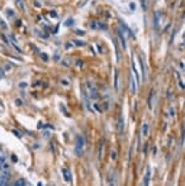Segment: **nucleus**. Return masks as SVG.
Instances as JSON below:
<instances>
[{
  "label": "nucleus",
  "instance_id": "obj_1",
  "mask_svg": "<svg viewBox=\"0 0 185 186\" xmlns=\"http://www.w3.org/2000/svg\"><path fill=\"white\" fill-rule=\"evenodd\" d=\"M84 149V138L81 136H79L76 138V144H75V153L76 156H81Z\"/></svg>",
  "mask_w": 185,
  "mask_h": 186
},
{
  "label": "nucleus",
  "instance_id": "obj_2",
  "mask_svg": "<svg viewBox=\"0 0 185 186\" xmlns=\"http://www.w3.org/2000/svg\"><path fill=\"white\" fill-rule=\"evenodd\" d=\"M86 88H88V90H89V96H90L91 99H96L98 95H96V89H95V86L91 85L90 82H88V84H86Z\"/></svg>",
  "mask_w": 185,
  "mask_h": 186
},
{
  "label": "nucleus",
  "instance_id": "obj_3",
  "mask_svg": "<svg viewBox=\"0 0 185 186\" xmlns=\"http://www.w3.org/2000/svg\"><path fill=\"white\" fill-rule=\"evenodd\" d=\"M150 178H151V170H150V167H147L146 174H144V178H143V186H148Z\"/></svg>",
  "mask_w": 185,
  "mask_h": 186
},
{
  "label": "nucleus",
  "instance_id": "obj_4",
  "mask_svg": "<svg viewBox=\"0 0 185 186\" xmlns=\"http://www.w3.org/2000/svg\"><path fill=\"white\" fill-rule=\"evenodd\" d=\"M6 181H8V175H6V174L0 175V186H5Z\"/></svg>",
  "mask_w": 185,
  "mask_h": 186
},
{
  "label": "nucleus",
  "instance_id": "obj_5",
  "mask_svg": "<svg viewBox=\"0 0 185 186\" xmlns=\"http://www.w3.org/2000/svg\"><path fill=\"white\" fill-rule=\"evenodd\" d=\"M62 174H63V177H65V180L66 181H71V177H70V171L67 168H62Z\"/></svg>",
  "mask_w": 185,
  "mask_h": 186
},
{
  "label": "nucleus",
  "instance_id": "obj_6",
  "mask_svg": "<svg viewBox=\"0 0 185 186\" xmlns=\"http://www.w3.org/2000/svg\"><path fill=\"white\" fill-rule=\"evenodd\" d=\"M142 133H143V136H147V133H148V124L144 123L142 125Z\"/></svg>",
  "mask_w": 185,
  "mask_h": 186
},
{
  "label": "nucleus",
  "instance_id": "obj_7",
  "mask_svg": "<svg viewBox=\"0 0 185 186\" xmlns=\"http://www.w3.org/2000/svg\"><path fill=\"white\" fill-rule=\"evenodd\" d=\"M118 127H119V133H122L123 130V118L119 117V124H118Z\"/></svg>",
  "mask_w": 185,
  "mask_h": 186
},
{
  "label": "nucleus",
  "instance_id": "obj_8",
  "mask_svg": "<svg viewBox=\"0 0 185 186\" xmlns=\"http://www.w3.org/2000/svg\"><path fill=\"white\" fill-rule=\"evenodd\" d=\"M102 146H103V144H102V142H100V143H99V149H98V158H99V159L102 158Z\"/></svg>",
  "mask_w": 185,
  "mask_h": 186
},
{
  "label": "nucleus",
  "instance_id": "obj_9",
  "mask_svg": "<svg viewBox=\"0 0 185 186\" xmlns=\"http://www.w3.org/2000/svg\"><path fill=\"white\" fill-rule=\"evenodd\" d=\"M13 186H24V180H18Z\"/></svg>",
  "mask_w": 185,
  "mask_h": 186
},
{
  "label": "nucleus",
  "instance_id": "obj_10",
  "mask_svg": "<svg viewBox=\"0 0 185 186\" xmlns=\"http://www.w3.org/2000/svg\"><path fill=\"white\" fill-rule=\"evenodd\" d=\"M110 157H112V159H117V152L115 151H112Z\"/></svg>",
  "mask_w": 185,
  "mask_h": 186
},
{
  "label": "nucleus",
  "instance_id": "obj_11",
  "mask_svg": "<svg viewBox=\"0 0 185 186\" xmlns=\"http://www.w3.org/2000/svg\"><path fill=\"white\" fill-rule=\"evenodd\" d=\"M109 186H115L114 181H112V178H110V181H109Z\"/></svg>",
  "mask_w": 185,
  "mask_h": 186
},
{
  "label": "nucleus",
  "instance_id": "obj_12",
  "mask_svg": "<svg viewBox=\"0 0 185 186\" xmlns=\"http://www.w3.org/2000/svg\"><path fill=\"white\" fill-rule=\"evenodd\" d=\"M42 57H43L44 61H47V56H46V55H42Z\"/></svg>",
  "mask_w": 185,
  "mask_h": 186
},
{
  "label": "nucleus",
  "instance_id": "obj_13",
  "mask_svg": "<svg viewBox=\"0 0 185 186\" xmlns=\"http://www.w3.org/2000/svg\"><path fill=\"white\" fill-rule=\"evenodd\" d=\"M2 159H3V158H2V157H0V162H2Z\"/></svg>",
  "mask_w": 185,
  "mask_h": 186
},
{
  "label": "nucleus",
  "instance_id": "obj_14",
  "mask_svg": "<svg viewBox=\"0 0 185 186\" xmlns=\"http://www.w3.org/2000/svg\"><path fill=\"white\" fill-rule=\"evenodd\" d=\"M5 186H6V185H5Z\"/></svg>",
  "mask_w": 185,
  "mask_h": 186
}]
</instances>
